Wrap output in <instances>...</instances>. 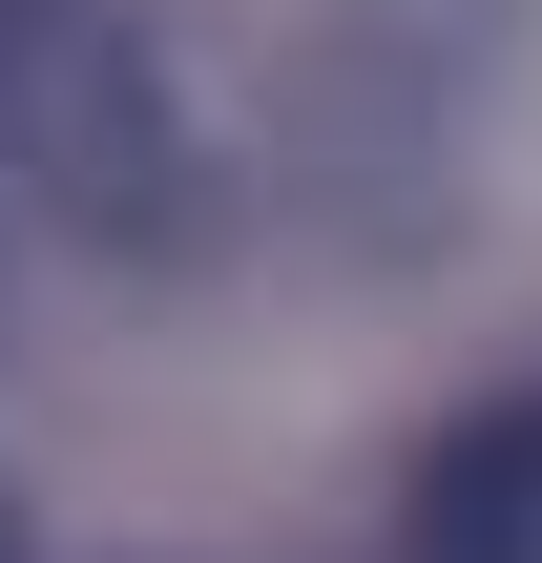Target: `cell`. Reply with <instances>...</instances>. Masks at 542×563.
<instances>
[{
	"label": "cell",
	"mask_w": 542,
	"mask_h": 563,
	"mask_svg": "<svg viewBox=\"0 0 542 563\" xmlns=\"http://www.w3.org/2000/svg\"><path fill=\"white\" fill-rule=\"evenodd\" d=\"M0 167H42V209L84 251L209 230V125H188L146 0H0Z\"/></svg>",
	"instance_id": "6da1fadb"
},
{
	"label": "cell",
	"mask_w": 542,
	"mask_h": 563,
	"mask_svg": "<svg viewBox=\"0 0 542 563\" xmlns=\"http://www.w3.org/2000/svg\"><path fill=\"white\" fill-rule=\"evenodd\" d=\"M334 42H355V84L418 125V104H460V84L522 42V0H334Z\"/></svg>",
	"instance_id": "7a4b0ae2"
},
{
	"label": "cell",
	"mask_w": 542,
	"mask_h": 563,
	"mask_svg": "<svg viewBox=\"0 0 542 563\" xmlns=\"http://www.w3.org/2000/svg\"><path fill=\"white\" fill-rule=\"evenodd\" d=\"M522 543H542V418L480 439V460L439 481V522H418V563H522Z\"/></svg>",
	"instance_id": "3957f363"
},
{
	"label": "cell",
	"mask_w": 542,
	"mask_h": 563,
	"mask_svg": "<svg viewBox=\"0 0 542 563\" xmlns=\"http://www.w3.org/2000/svg\"><path fill=\"white\" fill-rule=\"evenodd\" d=\"M0 563H21V501H0Z\"/></svg>",
	"instance_id": "277c9868"
}]
</instances>
